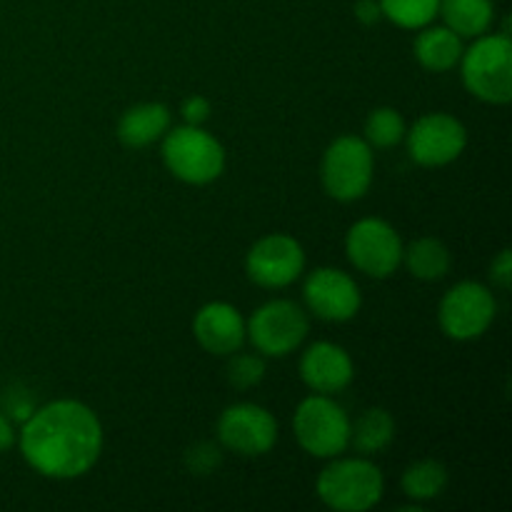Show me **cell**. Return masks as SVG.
Returning <instances> with one entry per match:
<instances>
[{
    "label": "cell",
    "mask_w": 512,
    "mask_h": 512,
    "mask_svg": "<svg viewBox=\"0 0 512 512\" xmlns=\"http://www.w3.org/2000/svg\"><path fill=\"white\" fill-rule=\"evenodd\" d=\"M303 270L305 250L293 235H265L245 255V273L260 288H288L303 275Z\"/></svg>",
    "instance_id": "11"
},
{
    "label": "cell",
    "mask_w": 512,
    "mask_h": 512,
    "mask_svg": "<svg viewBox=\"0 0 512 512\" xmlns=\"http://www.w3.org/2000/svg\"><path fill=\"white\" fill-rule=\"evenodd\" d=\"M415 58L430 73H445L463 58V38L448 25H425L415 38Z\"/></svg>",
    "instance_id": "17"
},
{
    "label": "cell",
    "mask_w": 512,
    "mask_h": 512,
    "mask_svg": "<svg viewBox=\"0 0 512 512\" xmlns=\"http://www.w3.org/2000/svg\"><path fill=\"white\" fill-rule=\"evenodd\" d=\"M318 475V498L335 512L373 510L383 500L385 480L378 465L368 458H330Z\"/></svg>",
    "instance_id": "2"
},
{
    "label": "cell",
    "mask_w": 512,
    "mask_h": 512,
    "mask_svg": "<svg viewBox=\"0 0 512 512\" xmlns=\"http://www.w3.org/2000/svg\"><path fill=\"white\" fill-rule=\"evenodd\" d=\"M495 313H498V303H495L490 288L473 283V280H463V283L453 285L440 300L438 323L450 340L468 343V340L488 333Z\"/></svg>",
    "instance_id": "8"
},
{
    "label": "cell",
    "mask_w": 512,
    "mask_h": 512,
    "mask_svg": "<svg viewBox=\"0 0 512 512\" xmlns=\"http://www.w3.org/2000/svg\"><path fill=\"white\" fill-rule=\"evenodd\" d=\"M490 278H493V283L498 285L500 290H510L512 285V255L510 250H500L498 258L493 260V265H490Z\"/></svg>",
    "instance_id": "27"
},
{
    "label": "cell",
    "mask_w": 512,
    "mask_h": 512,
    "mask_svg": "<svg viewBox=\"0 0 512 512\" xmlns=\"http://www.w3.org/2000/svg\"><path fill=\"white\" fill-rule=\"evenodd\" d=\"M308 313L293 300H270L245 323L253 348L268 358H285L308 338Z\"/></svg>",
    "instance_id": "7"
},
{
    "label": "cell",
    "mask_w": 512,
    "mask_h": 512,
    "mask_svg": "<svg viewBox=\"0 0 512 512\" xmlns=\"http://www.w3.org/2000/svg\"><path fill=\"white\" fill-rule=\"evenodd\" d=\"M403 493L410 500L418 503H428V500L440 498L448 488V470L438 460H418V463L408 465L403 473Z\"/></svg>",
    "instance_id": "21"
},
{
    "label": "cell",
    "mask_w": 512,
    "mask_h": 512,
    "mask_svg": "<svg viewBox=\"0 0 512 512\" xmlns=\"http://www.w3.org/2000/svg\"><path fill=\"white\" fill-rule=\"evenodd\" d=\"M438 15L460 38H478L493 25L495 5L493 0H440Z\"/></svg>",
    "instance_id": "18"
},
{
    "label": "cell",
    "mask_w": 512,
    "mask_h": 512,
    "mask_svg": "<svg viewBox=\"0 0 512 512\" xmlns=\"http://www.w3.org/2000/svg\"><path fill=\"white\" fill-rule=\"evenodd\" d=\"M223 465V453L215 443H195L185 450V470L190 475H198V478H205V475L218 473V468Z\"/></svg>",
    "instance_id": "25"
},
{
    "label": "cell",
    "mask_w": 512,
    "mask_h": 512,
    "mask_svg": "<svg viewBox=\"0 0 512 512\" xmlns=\"http://www.w3.org/2000/svg\"><path fill=\"white\" fill-rule=\"evenodd\" d=\"M363 133V140L370 148H393L405 138L408 128H405L403 115L395 108H375L365 118Z\"/></svg>",
    "instance_id": "22"
},
{
    "label": "cell",
    "mask_w": 512,
    "mask_h": 512,
    "mask_svg": "<svg viewBox=\"0 0 512 512\" xmlns=\"http://www.w3.org/2000/svg\"><path fill=\"white\" fill-rule=\"evenodd\" d=\"M163 163L188 185H208L225 170V150L203 125H180L163 135Z\"/></svg>",
    "instance_id": "4"
},
{
    "label": "cell",
    "mask_w": 512,
    "mask_h": 512,
    "mask_svg": "<svg viewBox=\"0 0 512 512\" xmlns=\"http://www.w3.org/2000/svg\"><path fill=\"white\" fill-rule=\"evenodd\" d=\"M293 433L313 458H338L350 448V418L330 395H310L293 415Z\"/></svg>",
    "instance_id": "5"
},
{
    "label": "cell",
    "mask_w": 512,
    "mask_h": 512,
    "mask_svg": "<svg viewBox=\"0 0 512 512\" xmlns=\"http://www.w3.org/2000/svg\"><path fill=\"white\" fill-rule=\"evenodd\" d=\"M228 368H225V375H228V383L238 390H250L255 385L263 383L265 378V360L263 355L258 353H240L235 350L233 355H228Z\"/></svg>",
    "instance_id": "24"
},
{
    "label": "cell",
    "mask_w": 512,
    "mask_h": 512,
    "mask_svg": "<svg viewBox=\"0 0 512 512\" xmlns=\"http://www.w3.org/2000/svg\"><path fill=\"white\" fill-rule=\"evenodd\" d=\"M463 83L470 95L490 105L512 100V40L508 33L478 35L460 58Z\"/></svg>",
    "instance_id": "3"
},
{
    "label": "cell",
    "mask_w": 512,
    "mask_h": 512,
    "mask_svg": "<svg viewBox=\"0 0 512 512\" xmlns=\"http://www.w3.org/2000/svg\"><path fill=\"white\" fill-rule=\"evenodd\" d=\"M373 168V148L358 135H340L325 150L320 180L333 200L355 203L373 185Z\"/></svg>",
    "instance_id": "6"
},
{
    "label": "cell",
    "mask_w": 512,
    "mask_h": 512,
    "mask_svg": "<svg viewBox=\"0 0 512 512\" xmlns=\"http://www.w3.org/2000/svg\"><path fill=\"white\" fill-rule=\"evenodd\" d=\"M355 18L363 25H375L383 20V8H380V0H358L355 3Z\"/></svg>",
    "instance_id": "28"
},
{
    "label": "cell",
    "mask_w": 512,
    "mask_h": 512,
    "mask_svg": "<svg viewBox=\"0 0 512 512\" xmlns=\"http://www.w3.org/2000/svg\"><path fill=\"white\" fill-rule=\"evenodd\" d=\"M408 153L423 168H443L458 160L468 145V130L448 113H428L415 120L413 130L405 133Z\"/></svg>",
    "instance_id": "12"
},
{
    "label": "cell",
    "mask_w": 512,
    "mask_h": 512,
    "mask_svg": "<svg viewBox=\"0 0 512 512\" xmlns=\"http://www.w3.org/2000/svg\"><path fill=\"white\" fill-rule=\"evenodd\" d=\"M303 298L308 310L328 323H345L358 315L360 288L348 273L338 268H318L308 275L303 288Z\"/></svg>",
    "instance_id": "13"
},
{
    "label": "cell",
    "mask_w": 512,
    "mask_h": 512,
    "mask_svg": "<svg viewBox=\"0 0 512 512\" xmlns=\"http://www.w3.org/2000/svg\"><path fill=\"white\" fill-rule=\"evenodd\" d=\"M440 0H380L383 18L408 30H420L430 25L438 15Z\"/></svg>",
    "instance_id": "23"
},
{
    "label": "cell",
    "mask_w": 512,
    "mask_h": 512,
    "mask_svg": "<svg viewBox=\"0 0 512 512\" xmlns=\"http://www.w3.org/2000/svg\"><path fill=\"white\" fill-rule=\"evenodd\" d=\"M353 360L340 345L320 340L313 343L300 358V378L313 393L335 395L353 383Z\"/></svg>",
    "instance_id": "15"
},
{
    "label": "cell",
    "mask_w": 512,
    "mask_h": 512,
    "mask_svg": "<svg viewBox=\"0 0 512 512\" xmlns=\"http://www.w3.org/2000/svg\"><path fill=\"white\" fill-rule=\"evenodd\" d=\"M185 125H203L210 118V100L205 95H190L180 108Z\"/></svg>",
    "instance_id": "26"
},
{
    "label": "cell",
    "mask_w": 512,
    "mask_h": 512,
    "mask_svg": "<svg viewBox=\"0 0 512 512\" xmlns=\"http://www.w3.org/2000/svg\"><path fill=\"white\" fill-rule=\"evenodd\" d=\"M15 445V428L5 413H0V455L8 453Z\"/></svg>",
    "instance_id": "29"
},
{
    "label": "cell",
    "mask_w": 512,
    "mask_h": 512,
    "mask_svg": "<svg viewBox=\"0 0 512 512\" xmlns=\"http://www.w3.org/2000/svg\"><path fill=\"white\" fill-rule=\"evenodd\" d=\"M20 453L43 478H83L103 453V425L80 400H53L23 420Z\"/></svg>",
    "instance_id": "1"
},
{
    "label": "cell",
    "mask_w": 512,
    "mask_h": 512,
    "mask_svg": "<svg viewBox=\"0 0 512 512\" xmlns=\"http://www.w3.org/2000/svg\"><path fill=\"white\" fill-rule=\"evenodd\" d=\"M218 440L243 458H260L278 443V420L263 405L235 403L220 413Z\"/></svg>",
    "instance_id": "10"
},
{
    "label": "cell",
    "mask_w": 512,
    "mask_h": 512,
    "mask_svg": "<svg viewBox=\"0 0 512 512\" xmlns=\"http://www.w3.org/2000/svg\"><path fill=\"white\" fill-rule=\"evenodd\" d=\"M403 263L408 265L413 278L435 283V280H443L448 275L453 258H450V250L443 240L420 238L410 243L408 248H403Z\"/></svg>",
    "instance_id": "20"
},
{
    "label": "cell",
    "mask_w": 512,
    "mask_h": 512,
    "mask_svg": "<svg viewBox=\"0 0 512 512\" xmlns=\"http://www.w3.org/2000/svg\"><path fill=\"white\" fill-rule=\"evenodd\" d=\"M170 130V110L163 103H140L118 120V140L130 150L148 148Z\"/></svg>",
    "instance_id": "16"
},
{
    "label": "cell",
    "mask_w": 512,
    "mask_h": 512,
    "mask_svg": "<svg viewBox=\"0 0 512 512\" xmlns=\"http://www.w3.org/2000/svg\"><path fill=\"white\" fill-rule=\"evenodd\" d=\"M193 335L205 353L220 355V358L233 355L248 340L240 310L230 303H220V300L203 305L195 313Z\"/></svg>",
    "instance_id": "14"
},
{
    "label": "cell",
    "mask_w": 512,
    "mask_h": 512,
    "mask_svg": "<svg viewBox=\"0 0 512 512\" xmlns=\"http://www.w3.org/2000/svg\"><path fill=\"white\" fill-rule=\"evenodd\" d=\"M348 260L370 278H390L403 265V240L380 218H363L345 235Z\"/></svg>",
    "instance_id": "9"
},
{
    "label": "cell",
    "mask_w": 512,
    "mask_h": 512,
    "mask_svg": "<svg viewBox=\"0 0 512 512\" xmlns=\"http://www.w3.org/2000/svg\"><path fill=\"white\" fill-rule=\"evenodd\" d=\"M395 420L385 408H368L358 415L355 423H350V445L358 450L363 458L378 455L393 443Z\"/></svg>",
    "instance_id": "19"
}]
</instances>
